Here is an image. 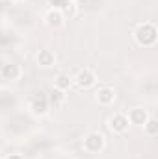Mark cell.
I'll use <instances>...</instances> for the list:
<instances>
[{"mask_svg": "<svg viewBox=\"0 0 158 159\" xmlns=\"http://www.w3.org/2000/svg\"><path fill=\"white\" fill-rule=\"evenodd\" d=\"M106 146V139L101 131H89L84 135V141H82V148L87 152V154H101Z\"/></svg>", "mask_w": 158, "mask_h": 159, "instance_id": "obj_2", "label": "cell"}, {"mask_svg": "<svg viewBox=\"0 0 158 159\" xmlns=\"http://www.w3.org/2000/svg\"><path fill=\"white\" fill-rule=\"evenodd\" d=\"M143 129H145V133H147L149 137H156L158 135V120H156V117H151V115H149V119L145 120V124H143Z\"/></svg>", "mask_w": 158, "mask_h": 159, "instance_id": "obj_13", "label": "cell"}, {"mask_svg": "<svg viewBox=\"0 0 158 159\" xmlns=\"http://www.w3.org/2000/svg\"><path fill=\"white\" fill-rule=\"evenodd\" d=\"M0 76H2V80H6V81H17V80H21V76H22V69H21L19 63L7 61V63L2 65Z\"/></svg>", "mask_w": 158, "mask_h": 159, "instance_id": "obj_5", "label": "cell"}, {"mask_svg": "<svg viewBox=\"0 0 158 159\" xmlns=\"http://www.w3.org/2000/svg\"><path fill=\"white\" fill-rule=\"evenodd\" d=\"M45 22H47V26H48V28L58 30V28H62V26H63V22H65V15H63V11L48 9V11L45 13Z\"/></svg>", "mask_w": 158, "mask_h": 159, "instance_id": "obj_7", "label": "cell"}, {"mask_svg": "<svg viewBox=\"0 0 158 159\" xmlns=\"http://www.w3.org/2000/svg\"><path fill=\"white\" fill-rule=\"evenodd\" d=\"M50 9H58V11H65L71 6V0H48Z\"/></svg>", "mask_w": 158, "mask_h": 159, "instance_id": "obj_14", "label": "cell"}, {"mask_svg": "<svg viewBox=\"0 0 158 159\" xmlns=\"http://www.w3.org/2000/svg\"><path fill=\"white\" fill-rule=\"evenodd\" d=\"M9 2H13V4H19V2H22V0H9Z\"/></svg>", "mask_w": 158, "mask_h": 159, "instance_id": "obj_16", "label": "cell"}, {"mask_svg": "<svg viewBox=\"0 0 158 159\" xmlns=\"http://www.w3.org/2000/svg\"><path fill=\"white\" fill-rule=\"evenodd\" d=\"M30 109H32V113L37 115V117L47 115L48 109H50V104H48V100H47V94H39V96H36V98L32 100V104H30Z\"/></svg>", "mask_w": 158, "mask_h": 159, "instance_id": "obj_8", "label": "cell"}, {"mask_svg": "<svg viewBox=\"0 0 158 159\" xmlns=\"http://www.w3.org/2000/svg\"><path fill=\"white\" fill-rule=\"evenodd\" d=\"M6 159H24L22 156H19V154H11V156H7Z\"/></svg>", "mask_w": 158, "mask_h": 159, "instance_id": "obj_15", "label": "cell"}, {"mask_svg": "<svg viewBox=\"0 0 158 159\" xmlns=\"http://www.w3.org/2000/svg\"><path fill=\"white\" fill-rule=\"evenodd\" d=\"M47 100H48L50 107H52V106L58 107V106H62V104L65 102V93L60 91V89H56V87H52V89L48 91V94H47Z\"/></svg>", "mask_w": 158, "mask_h": 159, "instance_id": "obj_11", "label": "cell"}, {"mask_svg": "<svg viewBox=\"0 0 158 159\" xmlns=\"http://www.w3.org/2000/svg\"><path fill=\"white\" fill-rule=\"evenodd\" d=\"M0 2H4V0H0Z\"/></svg>", "mask_w": 158, "mask_h": 159, "instance_id": "obj_17", "label": "cell"}, {"mask_svg": "<svg viewBox=\"0 0 158 159\" xmlns=\"http://www.w3.org/2000/svg\"><path fill=\"white\" fill-rule=\"evenodd\" d=\"M128 126H130V122H128V119H126L125 113H114V115L108 119V128H110V131H114V133H117V135L126 133V131H128Z\"/></svg>", "mask_w": 158, "mask_h": 159, "instance_id": "obj_4", "label": "cell"}, {"mask_svg": "<svg viewBox=\"0 0 158 159\" xmlns=\"http://www.w3.org/2000/svg\"><path fill=\"white\" fill-rule=\"evenodd\" d=\"M95 81H97V74H95L91 69H87V67L80 69L78 72H77V76L73 78V83H75L78 89H89V87L95 85Z\"/></svg>", "mask_w": 158, "mask_h": 159, "instance_id": "obj_3", "label": "cell"}, {"mask_svg": "<svg viewBox=\"0 0 158 159\" xmlns=\"http://www.w3.org/2000/svg\"><path fill=\"white\" fill-rule=\"evenodd\" d=\"M36 63L39 65L41 69H50L56 65V54L50 48H41L39 52L36 54Z\"/></svg>", "mask_w": 158, "mask_h": 159, "instance_id": "obj_6", "label": "cell"}, {"mask_svg": "<svg viewBox=\"0 0 158 159\" xmlns=\"http://www.w3.org/2000/svg\"><path fill=\"white\" fill-rule=\"evenodd\" d=\"M126 119L130 122V126H143L145 120L149 119V113H147V109H143V107H132V109L126 113Z\"/></svg>", "mask_w": 158, "mask_h": 159, "instance_id": "obj_9", "label": "cell"}, {"mask_svg": "<svg viewBox=\"0 0 158 159\" xmlns=\"http://www.w3.org/2000/svg\"><path fill=\"white\" fill-rule=\"evenodd\" d=\"M95 98L101 106H112L116 100V91L112 87H99L95 93Z\"/></svg>", "mask_w": 158, "mask_h": 159, "instance_id": "obj_10", "label": "cell"}, {"mask_svg": "<svg viewBox=\"0 0 158 159\" xmlns=\"http://www.w3.org/2000/svg\"><path fill=\"white\" fill-rule=\"evenodd\" d=\"M158 39V30L153 22H141L136 26L134 30V41L138 46H143V48H151L156 44Z\"/></svg>", "mask_w": 158, "mask_h": 159, "instance_id": "obj_1", "label": "cell"}, {"mask_svg": "<svg viewBox=\"0 0 158 159\" xmlns=\"http://www.w3.org/2000/svg\"><path fill=\"white\" fill-rule=\"evenodd\" d=\"M71 85H73V78H71L69 74H58L56 80H54V87L60 89V91H63V93L69 91Z\"/></svg>", "mask_w": 158, "mask_h": 159, "instance_id": "obj_12", "label": "cell"}]
</instances>
